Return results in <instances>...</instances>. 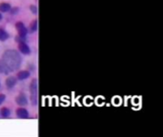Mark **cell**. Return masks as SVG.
I'll use <instances>...</instances> for the list:
<instances>
[{
	"mask_svg": "<svg viewBox=\"0 0 163 137\" xmlns=\"http://www.w3.org/2000/svg\"><path fill=\"white\" fill-rule=\"evenodd\" d=\"M16 76H17V79L19 80H25L30 76V73L28 71H20Z\"/></svg>",
	"mask_w": 163,
	"mask_h": 137,
	"instance_id": "8",
	"label": "cell"
},
{
	"mask_svg": "<svg viewBox=\"0 0 163 137\" xmlns=\"http://www.w3.org/2000/svg\"><path fill=\"white\" fill-rule=\"evenodd\" d=\"M15 27L18 30V36L21 39H25L26 36H27V33H28V30L26 29V27L24 26V24L22 22H17L15 24Z\"/></svg>",
	"mask_w": 163,
	"mask_h": 137,
	"instance_id": "3",
	"label": "cell"
},
{
	"mask_svg": "<svg viewBox=\"0 0 163 137\" xmlns=\"http://www.w3.org/2000/svg\"><path fill=\"white\" fill-rule=\"evenodd\" d=\"M0 113H1L2 117L8 118L10 116V114H11V112H10V110L8 108H2L1 111H0Z\"/></svg>",
	"mask_w": 163,
	"mask_h": 137,
	"instance_id": "11",
	"label": "cell"
},
{
	"mask_svg": "<svg viewBox=\"0 0 163 137\" xmlns=\"http://www.w3.org/2000/svg\"><path fill=\"white\" fill-rule=\"evenodd\" d=\"M16 115L19 117V118H22V119H25V118H28L29 116V112L26 109L24 108H19L16 110Z\"/></svg>",
	"mask_w": 163,
	"mask_h": 137,
	"instance_id": "6",
	"label": "cell"
},
{
	"mask_svg": "<svg viewBox=\"0 0 163 137\" xmlns=\"http://www.w3.org/2000/svg\"><path fill=\"white\" fill-rule=\"evenodd\" d=\"M37 30V20L36 19V20L32 21L31 23V25H30V31L31 32H35Z\"/></svg>",
	"mask_w": 163,
	"mask_h": 137,
	"instance_id": "12",
	"label": "cell"
},
{
	"mask_svg": "<svg viewBox=\"0 0 163 137\" xmlns=\"http://www.w3.org/2000/svg\"><path fill=\"white\" fill-rule=\"evenodd\" d=\"M10 11H11V14H15L16 13H18V11H19V10H18V8H14V9H13V8H11V10H10Z\"/></svg>",
	"mask_w": 163,
	"mask_h": 137,
	"instance_id": "16",
	"label": "cell"
},
{
	"mask_svg": "<svg viewBox=\"0 0 163 137\" xmlns=\"http://www.w3.org/2000/svg\"><path fill=\"white\" fill-rule=\"evenodd\" d=\"M31 91V104L34 106L37 105V79H34L30 85Z\"/></svg>",
	"mask_w": 163,
	"mask_h": 137,
	"instance_id": "2",
	"label": "cell"
},
{
	"mask_svg": "<svg viewBox=\"0 0 163 137\" xmlns=\"http://www.w3.org/2000/svg\"><path fill=\"white\" fill-rule=\"evenodd\" d=\"M16 82H17V78L14 77V76H9L7 79H6V85L8 88H13L16 85Z\"/></svg>",
	"mask_w": 163,
	"mask_h": 137,
	"instance_id": "7",
	"label": "cell"
},
{
	"mask_svg": "<svg viewBox=\"0 0 163 137\" xmlns=\"http://www.w3.org/2000/svg\"><path fill=\"white\" fill-rule=\"evenodd\" d=\"M18 49L19 51L23 53V54H26V55H29L31 53V49L30 47L25 43V42H20L18 44Z\"/></svg>",
	"mask_w": 163,
	"mask_h": 137,
	"instance_id": "5",
	"label": "cell"
},
{
	"mask_svg": "<svg viewBox=\"0 0 163 137\" xmlns=\"http://www.w3.org/2000/svg\"><path fill=\"white\" fill-rule=\"evenodd\" d=\"M11 5L9 3H1L0 4V12L2 13H7L11 10Z\"/></svg>",
	"mask_w": 163,
	"mask_h": 137,
	"instance_id": "10",
	"label": "cell"
},
{
	"mask_svg": "<svg viewBox=\"0 0 163 137\" xmlns=\"http://www.w3.org/2000/svg\"><path fill=\"white\" fill-rule=\"evenodd\" d=\"M3 62L6 65L9 72H14L21 65V57L15 50H7L3 56Z\"/></svg>",
	"mask_w": 163,
	"mask_h": 137,
	"instance_id": "1",
	"label": "cell"
},
{
	"mask_svg": "<svg viewBox=\"0 0 163 137\" xmlns=\"http://www.w3.org/2000/svg\"><path fill=\"white\" fill-rule=\"evenodd\" d=\"M9 37H10L9 33L5 30L0 29V41H6L8 40Z\"/></svg>",
	"mask_w": 163,
	"mask_h": 137,
	"instance_id": "9",
	"label": "cell"
},
{
	"mask_svg": "<svg viewBox=\"0 0 163 137\" xmlns=\"http://www.w3.org/2000/svg\"><path fill=\"white\" fill-rule=\"evenodd\" d=\"M9 71L3 61H0V74H7Z\"/></svg>",
	"mask_w": 163,
	"mask_h": 137,
	"instance_id": "13",
	"label": "cell"
},
{
	"mask_svg": "<svg viewBox=\"0 0 163 137\" xmlns=\"http://www.w3.org/2000/svg\"><path fill=\"white\" fill-rule=\"evenodd\" d=\"M16 103L20 106V107H24L28 104V100H27V97L25 94L23 93H20L17 97H16Z\"/></svg>",
	"mask_w": 163,
	"mask_h": 137,
	"instance_id": "4",
	"label": "cell"
},
{
	"mask_svg": "<svg viewBox=\"0 0 163 137\" xmlns=\"http://www.w3.org/2000/svg\"><path fill=\"white\" fill-rule=\"evenodd\" d=\"M5 98H6L5 94H0V105H1L2 103L5 101Z\"/></svg>",
	"mask_w": 163,
	"mask_h": 137,
	"instance_id": "15",
	"label": "cell"
},
{
	"mask_svg": "<svg viewBox=\"0 0 163 137\" xmlns=\"http://www.w3.org/2000/svg\"><path fill=\"white\" fill-rule=\"evenodd\" d=\"M1 19H2V14H0V20H1Z\"/></svg>",
	"mask_w": 163,
	"mask_h": 137,
	"instance_id": "17",
	"label": "cell"
},
{
	"mask_svg": "<svg viewBox=\"0 0 163 137\" xmlns=\"http://www.w3.org/2000/svg\"><path fill=\"white\" fill-rule=\"evenodd\" d=\"M30 9H31V13H32V14H37V6L31 5V6L30 7Z\"/></svg>",
	"mask_w": 163,
	"mask_h": 137,
	"instance_id": "14",
	"label": "cell"
}]
</instances>
